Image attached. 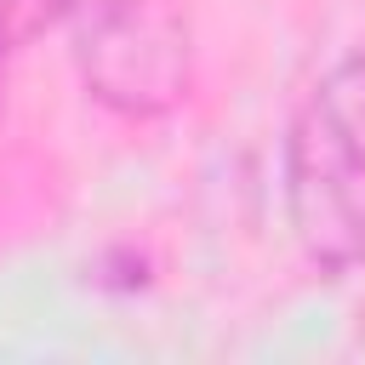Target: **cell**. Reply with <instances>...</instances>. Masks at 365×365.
I'll return each mask as SVG.
<instances>
[{
	"instance_id": "cell-1",
	"label": "cell",
	"mask_w": 365,
	"mask_h": 365,
	"mask_svg": "<svg viewBox=\"0 0 365 365\" xmlns=\"http://www.w3.org/2000/svg\"><path fill=\"white\" fill-rule=\"evenodd\" d=\"M285 205L302 251L342 274L365 262V57L325 74L285 137Z\"/></svg>"
},
{
	"instance_id": "cell-2",
	"label": "cell",
	"mask_w": 365,
	"mask_h": 365,
	"mask_svg": "<svg viewBox=\"0 0 365 365\" xmlns=\"http://www.w3.org/2000/svg\"><path fill=\"white\" fill-rule=\"evenodd\" d=\"M80 74L120 114H165L188 91V23L171 0H97L80 34Z\"/></svg>"
},
{
	"instance_id": "cell-3",
	"label": "cell",
	"mask_w": 365,
	"mask_h": 365,
	"mask_svg": "<svg viewBox=\"0 0 365 365\" xmlns=\"http://www.w3.org/2000/svg\"><path fill=\"white\" fill-rule=\"evenodd\" d=\"M68 6H74V0H0V86H6V63H11V51H17L29 34L51 29Z\"/></svg>"
}]
</instances>
